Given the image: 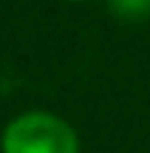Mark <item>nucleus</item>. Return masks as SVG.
I'll use <instances>...</instances> for the list:
<instances>
[{
    "label": "nucleus",
    "mask_w": 150,
    "mask_h": 153,
    "mask_svg": "<svg viewBox=\"0 0 150 153\" xmlns=\"http://www.w3.org/2000/svg\"><path fill=\"white\" fill-rule=\"evenodd\" d=\"M79 133L68 119L51 111H26L6 122L0 153H79Z\"/></svg>",
    "instance_id": "f257e3e1"
},
{
    "label": "nucleus",
    "mask_w": 150,
    "mask_h": 153,
    "mask_svg": "<svg viewBox=\"0 0 150 153\" xmlns=\"http://www.w3.org/2000/svg\"><path fill=\"white\" fill-rule=\"evenodd\" d=\"M105 3L108 11L125 23H142L150 17V0H105Z\"/></svg>",
    "instance_id": "f03ea898"
},
{
    "label": "nucleus",
    "mask_w": 150,
    "mask_h": 153,
    "mask_svg": "<svg viewBox=\"0 0 150 153\" xmlns=\"http://www.w3.org/2000/svg\"><path fill=\"white\" fill-rule=\"evenodd\" d=\"M71 3H85V0H71Z\"/></svg>",
    "instance_id": "7ed1b4c3"
}]
</instances>
